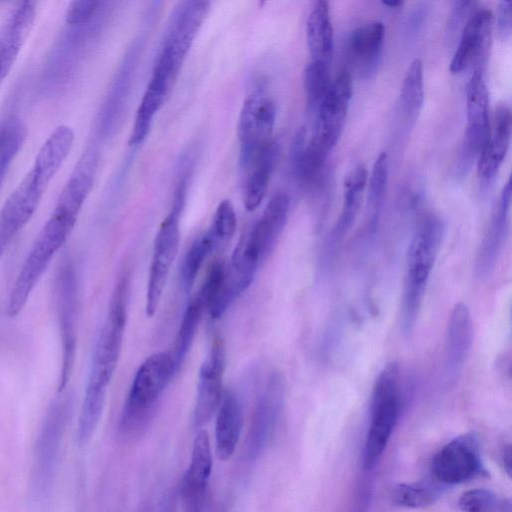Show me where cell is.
I'll use <instances>...</instances> for the list:
<instances>
[{
  "label": "cell",
  "instance_id": "cell-1",
  "mask_svg": "<svg viewBox=\"0 0 512 512\" xmlns=\"http://www.w3.org/2000/svg\"><path fill=\"white\" fill-rule=\"evenodd\" d=\"M129 285V274L123 271L114 286L95 344L77 424V442L81 446L90 442L98 427L120 359L128 316Z\"/></svg>",
  "mask_w": 512,
  "mask_h": 512
},
{
  "label": "cell",
  "instance_id": "cell-2",
  "mask_svg": "<svg viewBox=\"0 0 512 512\" xmlns=\"http://www.w3.org/2000/svg\"><path fill=\"white\" fill-rule=\"evenodd\" d=\"M79 215L56 203L12 285L6 306L9 317H16L22 312L49 264L69 239Z\"/></svg>",
  "mask_w": 512,
  "mask_h": 512
},
{
  "label": "cell",
  "instance_id": "cell-3",
  "mask_svg": "<svg viewBox=\"0 0 512 512\" xmlns=\"http://www.w3.org/2000/svg\"><path fill=\"white\" fill-rule=\"evenodd\" d=\"M443 232L442 221L429 215L421 220L413 234L408 249L401 304L402 327L406 333L414 328L417 320Z\"/></svg>",
  "mask_w": 512,
  "mask_h": 512
},
{
  "label": "cell",
  "instance_id": "cell-4",
  "mask_svg": "<svg viewBox=\"0 0 512 512\" xmlns=\"http://www.w3.org/2000/svg\"><path fill=\"white\" fill-rule=\"evenodd\" d=\"M174 374V360L168 352L154 353L142 362L121 411L119 429L122 433L137 434L147 426Z\"/></svg>",
  "mask_w": 512,
  "mask_h": 512
},
{
  "label": "cell",
  "instance_id": "cell-5",
  "mask_svg": "<svg viewBox=\"0 0 512 512\" xmlns=\"http://www.w3.org/2000/svg\"><path fill=\"white\" fill-rule=\"evenodd\" d=\"M72 409V395L59 396L50 404L40 427L31 472L32 497L37 503L46 502L52 492Z\"/></svg>",
  "mask_w": 512,
  "mask_h": 512
},
{
  "label": "cell",
  "instance_id": "cell-6",
  "mask_svg": "<svg viewBox=\"0 0 512 512\" xmlns=\"http://www.w3.org/2000/svg\"><path fill=\"white\" fill-rule=\"evenodd\" d=\"M399 369L389 363L379 374L371 398V421L363 450V466L372 469L384 452L396 426L399 411Z\"/></svg>",
  "mask_w": 512,
  "mask_h": 512
},
{
  "label": "cell",
  "instance_id": "cell-7",
  "mask_svg": "<svg viewBox=\"0 0 512 512\" xmlns=\"http://www.w3.org/2000/svg\"><path fill=\"white\" fill-rule=\"evenodd\" d=\"M53 293L61 346L60 393L70 381L78 341L79 282L75 266L69 259L58 268Z\"/></svg>",
  "mask_w": 512,
  "mask_h": 512
},
{
  "label": "cell",
  "instance_id": "cell-8",
  "mask_svg": "<svg viewBox=\"0 0 512 512\" xmlns=\"http://www.w3.org/2000/svg\"><path fill=\"white\" fill-rule=\"evenodd\" d=\"M184 192L182 186L177 189L172 208L161 222L155 236L146 289L145 313L148 317H152L157 311L178 254Z\"/></svg>",
  "mask_w": 512,
  "mask_h": 512
},
{
  "label": "cell",
  "instance_id": "cell-9",
  "mask_svg": "<svg viewBox=\"0 0 512 512\" xmlns=\"http://www.w3.org/2000/svg\"><path fill=\"white\" fill-rule=\"evenodd\" d=\"M276 109L273 101L256 92L243 103L237 136L240 143V167L246 173L263 148L271 142Z\"/></svg>",
  "mask_w": 512,
  "mask_h": 512
},
{
  "label": "cell",
  "instance_id": "cell-10",
  "mask_svg": "<svg viewBox=\"0 0 512 512\" xmlns=\"http://www.w3.org/2000/svg\"><path fill=\"white\" fill-rule=\"evenodd\" d=\"M49 184L29 170L0 208V259L35 214Z\"/></svg>",
  "mask_w": 512,
  "mask_h": 512
},
{
  "label": "cell",
  "instance_id": "cell-11",
  "mask_svg": "<svg viewBox=\"0 0 512 512\" xmlns=\"http://www.w3.org/2000/svg\"><path fill=\"white\" fill-rule=\"evenodd\" d=\"M467 125L460 164L467 169L478 160L490 131L489 93L482 70L473 71L466 86Z\"/></svg>",
  "mask_w": 512,
  "mask_h": 512
},
{
  "label": "cell",
  "instance_id": "cell-12",
  "mask_svg": "<svg viewBox=\"0 0 512 512\" xmlns=\"http://www.w3.org/2000/svg\"><path fill=\"white\" fill-rule=\"evenodd\" d=\"M434 478L443 484H458L472 479L482 471L476 438L459 436L445 444L431 464Z\"/></svg>",
  "mask_w": 512,
  "mask_h": 512
},
{
  "label": "cell",
  "instance_id": "cell-13",
  "mask_svg": "<svg viewBox=\"0 0 512 512\" xmlns=\"http://www.w3.org/2000/svg\"><path fill=\"white\" fill-rule=\"evenodd\" d=\"M284 391L282 377L273 374L257 399L246 438V450L251 459L263 453L273 435L282 410Z\"/></svg>",
  "mask_w": 512,
  "mask_h": 512
},
{
  "label": "cell",
  "instance_id": "cell-14",
  "mask_svg": "<svg viewBox=\"0 0 512 512\" xmlns=\"http://www.w3.org/2000/svg\"><path fill=\"white\" fill-rule=\"evenodd\" d=\"M225 349L223 342L216 339L203 360L197 383L194 407V424L202 428L216 415L221 404L224 389Z\"/></svg>",
  "mask_w": 512,
  "mask_h": 512
},
{
  "label": "cell",
  "instance_id": "cell-15",
  "mask_svg": "<svg viewBox=\"0 0 512 512\" xmlns=\"http://www.w3.org/2000/svg\"><path fill=\"white\" fill-rule=\"evenodd\" d=\"M352 98V80L347 70H342L332 80L330 87L316 111L314 136L331 149L337 144Z\"/></svg>",
  "mask_w": 512,
  "mask_h": 512
},
{
  "label": "cell",
  "instance_id": "cell-16",
  "mask_svg": "<svg viewBox=\"0 0 512 512\" xmlns=\"http://www.w3.org/2000/svg\"><path fill=\"white\" fill-rule=\"evenodd\" d=\"M493 13L488 9H477L461 30L450 71L460 73L474 67L482 70L492 36ZM483 71V70H482Z\"/></svg>",
  "mask_w": 512,
  "mask_h": 512
},
{
  "label": "cell",
  "instance_id": "cell-17",
  "mask_svg": "<svg viewBox=\"0 0 512 512\" xmlns=\"http://www.w3.org/2000/svg\"><path fill=\"white\" fill-rule=\"evenodd\" d=\"M37 17V3H18L0 24V87L13 69Z\"/></svg>",
  "mask_w": 512,
  "mask_h": 512
},
{
  "label": "cell",
  "instance_id": "cell-18",
  "mask_svg": "<svg viewBox=\"0 0 512 512\" xmlns=\"http://www.w3.org/2000/svg\"><path fill=\"white\" fill-rule=\"evenodd\" d=\"M208 1H184L176 7L163 48L182 65L209 11Z\"/></svg>",
  "mask_w": 512,
  "mask_h": 512
},
{
  "label": "cell",
  "instance_id": "cell-19",
  "mask_svg": "<svg viewBox=\"0 0 512 512\" xmlns=\"http://www.w3.org/2000/svg\"><path fill=\"white\" fill-rule=\"evenodd\" d=\"M176 76L166 66L155 63L152 76L136 111L129 145H138L148 136L154 117L165 102Z\"/></svg>",
  "mask_w": 512,
  "mask_h": 512
},
{
  "label": "cell",
  "instance_id": "cell-20",
  "mask_svg": "<svg viewBox=\"0 0 512 512\" xmlns=\"http://www.w3.org/2000/svg\"><path fill=\"white\" fill-rule=\"evenodd\" d=\"M289 207L290 200L286 193L275 194L266 205L259 221L245 237L260 262L274 250L285 228Z\"/></svg>",
  "mask_w": 512,
  "mask_h": 512
},
{
  "label": "cell",
  "instance_id": "cell-21",
  "mask_svg": "<svg viewBox=\"0 0 512 512\" xmlns=\"http://www.w3.org/2000/svg\"><path fill=\"white\" fill-rule=\"evenodd\" d=\"M385 27L379 21L365 23L352 31L348 56L359 76L369 77L378 68L383 55Z\"/></svg>",
  "mask_w": 512,
  "mask_h": 512
},
{
  "label": "cell",
  "instance_id": "cell-22",
  "mask_svg": "<svg viewBox=\"0 0 512 512\" xmlns=\"http://www.w3.org/2000/svg\"><path fill=\"white\" fill-rule=\"evenodd\" d=\"M511 112L505 106H499L494 114L488 139L477 160V175L485 183L496 176L501 167L511 140Z\"/></svg>",
  "mask_w": 512,
  "mask_h": 512
},
{
  "label": "cell",
  "instance_id": "cell-23",
  "mask_svg": "<svg viewBox=\"0 0 512 512\" xmlns=\"http://www.w3.org/2000/svg\"><path fill=\"white\" fill-rule=\"evenodd\" d=\"M473 323L465 303L454 306L448 323L445 364L447 376L454 379L465 365L472 345Z\"/></svg>",
  "mask_w": 512,
  "mask_h": 512
},
{
  "label": "cell",
  "instance_id": "cell-24",
  "mask_svg": "<svg viewBox=\"0 0 512 512\" xmlns=\"http://www.w3.org/2000/svg\"><path fill=\"white\" fill-rule=\"evenodd\" d=\"M510 204L511 182L508 180L477 254L475 272L478 277H485L494 269L506 236Z\"/></svg>",
  "mask_w": 512,
  "mask_h": 512
},
{
  "label": "cell",
  "instance_id": "cell-25",
  "mask_svg": "<svg viewBox=\"0 0 512 512\" xmlns=\"http://www.w3.org/2000/svg\"><path fill=\"white\" fill-rule=\"evenodd\" d=\"M215 422V451L218 459L229 460L238 445L243 427V409L237 395L224 391Z\"/></svg>",
  "mask_w": 512,
  "mask_h": 512
},
{
  "label": "cell",
  "instance_id": "cell-26",
  "mask_svg": "<svg viewBox=\"0 0 512 512\" xmlns=\"http://www.w3.org/2000/svg\"><path fill=\"white\" fill-rule=\"evenodd\" d=\"M212 468L213 458L209 434L205 429H201L193 441L190 464L180 486L181 497L204 498Z\"/></svg>",
  "mask_w": 512,
  "mask_h": 512
},
{
  "label": "cell",
  "instance_id": "cell-27",
  "mask_svg": "<svg viewBox=\"0 0 512 512\" xmlns=\"http://www.w3.org/2000/svg\"><path fill=\"white\" fill-rule=\"evenodd\" d=\"M306 39L311 61L331 65L333 56V26L327 1H316L307 18Z\"/></svg>",
  "mask_w": 512,
  "mask_h": 512
},
{
  "label": "cell",
  "instance_id": "cell-28",
  "mask_svg": "<svg viewBox=\"0 0 512 512\" xmlns=\"http://www.w3.org/2000/svg\"><path fill=\"white\" fill-rule=\"evenodd\" d=\"M279 151L278 143L272 140L246 172L243 202L247 211H254L264 199Z\"/></svg>",
  "mask_w": 512,
  "mask_h": 512
},
{
  "label": "cell",
  "instance_id": "cell-29",
  "mask_svg": "<svg viewBox=\"0 0 512 512\" xmlns=\"http://www.w3.org/2000/svg\"><path fill=\"white\" fill-rule=\"evenodd\" d=\"M367 179V170L363 165L357 166L347 176L344 182L343 207L331 233L333 244L339 242L353 226L362 203Z\"/></svg>",
  "mask_w": 512,
  "mask_h": 512
},
{
  "label": "cell",
  "instance_id": "cell-30",
  "mask_svg": "<svg viewBox=\"0 0 512 512\" xmlns=\"http://www.w3.org/2000/svg\"><path fill=\"white\" fill-rule=\"evenodd\" d=\"M27 138V127L23 120L10 115L0 123V190L7 174L21 151Z\"/></svg>",
  "mask_w": 512,
  "mask_h": 512
},
{
  "label": "cell",
  "instance_id": "cell-31",
  "mask_svg": "<svg viewBox=\"0 0 512 512\" xmlns=\"http://www.w3.org/2000/svg\"><path fill=\"white\" fill-rule=\"evenodd\" d=\"M220 245L208 230L191 244L185 253L180 269V281L185 292H189L209 255Z\"/></svg>",
  "mask_w": 512,
  "mask_h": 512
},
{
  "label": "cell",
  "instance_id": "cell-32",
  "mask_svg": "<svg viewBox=\"0 0 512 512\" xmlns=\"http://www.w3.org/2000/svg\"><path fill=\"white\" fill-rule=\"evenodd\" d=\"M204 311V307L195 297L184 311L175 338L174 353L172 354L176 373L181 368L192 347Z\"/></svg>",
  "mask_w": 512,
  "mask_h": 512
},
{
  "label": "cell",
  "instance_id": "cell-33",
  "mask_svg": "<svg viewBox=\"0 0 512 512\" xmlns=\"http://www.w3.org/2000/svg\"><path fill=\"white\" fill-rule=\"evenodd\" d=\"M423 101V68L421 61L415 59L408 67L401 87L400 104L405 117L415 120L422 109Z\"/></svg>",
  "mask_w": 512,
  "mask_h": 512
},
{
  "label": "cell",
  "instance_id": "cell-34",
  "mask_svg": "<svg viewBox=\"0 0 512 512\" xmlns=\"http://www.w3.org/2000/svg\"><path fill=\"white\" fill-rule=\"evenodd\" d=\"M330 64L310 61L304 71V88L308 108L317 111L330 84Z\"/></svg>",
  "mask_w": 512,
  "mask_h": 512
},
{
  "label": "cell",
  "instance_id": "cell-35",
  "mask_svg": "<svg viewBox=\"0 0 512 512\" xmlns=\"http://www.w3.org/2000/svg\"><path fill=\"white\" fill-rule=\"evenodd\" d=\"M389 175V159L381 153L374 162L367 188V208L370 212L371 224L376 222L384 195L387 190Z\"/></svg>",
  "mask_w": 512,
  "mask_h": 512
},
{
  "label": "cell",
  "instance_id": "cell-36",
  "mask_svg": "<svg viewBox=\"0 0 512 512\" xmlns=\"http://www.w3.org/2000/svg\"><path fill=\"white\" fill-rule=\"evenodd\" d=\"M392 500L407 508H420L430 505L437 497V491L426 483L399 484L391 494Z\"/></svg>",
  "mask_w": 512,
  "mask_h": 512
},
{
  "label": "cell",
  "instance_id": "cell-37",
  "mask_svg": "<svg viewBox=\"0 0 512 512\" xmlns=\"http://www.w3.org/2000/svg\"><path fill=\"white\" fill-rule=\"evenodd\" d=\"M459 507L463 512H504L509 510V503L488 489L476 488L461 495Z\"/></svg>",
  "mask_w": 512,
  "mask_h": 512
},
{
  "label": "cell",
  "instance_id": "cell-38",
  "mask_svg": "<svg viewBox=\"0 0 512 512\" xmlns=\"http://www.w3.org/2000/svg\"><path fill=\"white\" fill-rule=\"evenodd\" d=\"M237 229V216L230 200H222L214 213L209 230L220 244L230 241Z\"/></svg>",
  "mask_w": 512,
  "mask_h": 512
},
{
  "label": "cell",
  "instance_id": "cell-39",
  "mask_svg": "<svg viewBox=\"0 0 512 512\" xmlns=\"http://www.w3.org/2000/svg\"><path fill=\"white\" fill-rule=\"evenodd\" d=\"M226 266L221 260H215L209 267L206 277L195 298L208 311L219 296L225 278Z\"/></svg>",
  "mask_w": 512,
  "mask_h": 512
},
{
  "label": "cell",
  "instance_id": "cell-40",
  "mask_svg": "<svg viewBox=\"0 0 512 512\" xmlns=\"http://www.w3.org/2000/svg\"><path fill=\"white\" fill-rule=\"evenodd\" d=\"M101 2L94 0L72 1L65 12V24H83L92 20L99 10Z\"/></svg>",
  "mask_w": 512,
  "mask_h": 512
},
{
  "label": "cell",
  "instance_id": "cell-41",
  "mask_svg": "<svg viewBox=\"0 0 512 512\" xmlns=\"http://www.w3.org/2000/svg\"><path fill=\"white\" fill-rule=\"evenodd\" d=\"M512 3L508 0L501 1L497 10L496 28L501 40H508L512 31Z\"/></svg>",
  "mask_w": 512,
  "mask_h": 512
},
{
  "label": "cell",
  "instance_id": "cell-42",
  "mask_svg": "<svg viewBox=\"0 0 512 512\" xmlns=\"http://www.w3.org/2000/svg\"><path fill=\"white\" fill-rule=\"evenodd\" d=\"M503 465L505 471L510 474L511 473V449L510 446H507L503 450L502 455Z\"/></svg>",
  "mask_w": 512,
  "mask_h": 512
},
{
  "label": "cell",
  "instance_id": "cell-43",
  "mask_svg": "<svg viewBox=\"0 0 512 512\" xmlns=\"http://www.w3.org/2000/svg\"><path fill=\"white\" fill-rule=\"evenodd\" d=\"M382 4L389 8H398L403 4V2L402 1H383Z\"/></svg>",
  "mask_w": 512,
  "mask_h": 512
}]
</instances>
